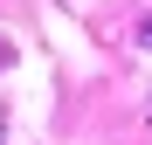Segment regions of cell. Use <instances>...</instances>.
<instances>
[{
  "label": "cell",
  "instance_id": "6da1fadb",
  "mask_svg": "<svg viewBox=\"0 0 152 145\" xmlns=\"http://www.w3.org/2000/svg\"><path fill=\"white\" fill-rule=\"evenodd\" d=\"M138 42H145V48H152V14H145V21H138Z\"/></svg>",
  "mask_w": 152,
  "mask_h": 145
},
{
  "label": "cell",
  "instance_id": "7a4b0ae2",
  "mask_svg": "<svg viewBox=\"0 0 152 145\" xmlns=\"http://www.w3.org/2000/svg\"><path fill=\"white\" fill-rule=\"evenodd\" d=\"M0 131H7V125H0Z\"/></svg>",
  "mask_w": 152,
  "mask_h": 145
}]
</instances>
